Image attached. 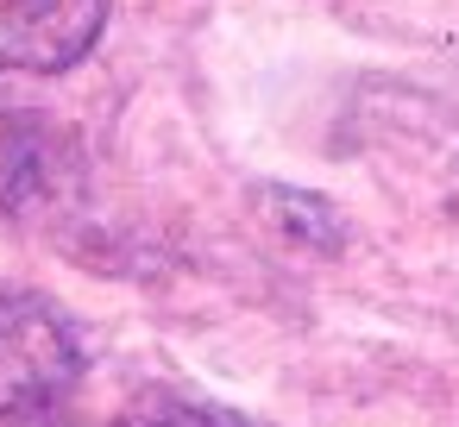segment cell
Returning <instances> with one entry per match:
<instances>
[{
    "label": "cell",
    "mask_w": 459,
    "mask_h": 427,
    "mask_svg": "<svg viewBox=\"0 0 459 427\" xmlns=\"http://www.w3.org/2000/svg\"><path fill=\"white\" fill-rule=\"evenodd\" d=\"M108 0H0V76H57L95 51Z\"/></svg>",
    "instance_id": "obj_2"
},
{
    "label": "cell",
    "mask_w": 459,
    "mask_h": 427,
    "mask_svg": "<svg viewBox=\"0 0 459 427\" xmlns=\"http://www.w3.org/2000/svg\"><path fill=\"white\" fill-rule=\"evenodd\" d=\"M82 377V339L51 295H0V427L45 414Z\"/></svg>",
    "instance_id": "obj_1"
},
{
    "label": "cell",
    "mask_w": 459,
    "mask_h": 427,
    "mask_svg": "<svg viewBox=\"0 0 459 427\" xmlns=\"http://www.w3.org/2000/svg\"><path fill=\"white\" fill-rule=\"evenodd\" d=\"M120 427H271L233 402H208V396H177V389H158V396H139Z\"/></svg>",
    "instance_id": "obj_3"
}]
</instances>
